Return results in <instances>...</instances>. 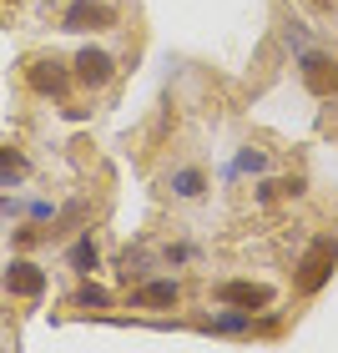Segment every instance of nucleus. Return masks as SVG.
<instances>
[{
    "instance_id": "f257e3e1",
    "label": "nucleus",
    "mask_w": 338,
    "mask_h": 353,
    "mask_svg": "<svg viewBox=\"0 0 338 353\" xmlns=\"http://www.w3.org/2000/svg\"><path fill=\"white\" fill-rule=\"evenodd\" d=\"M333 268H338V243L328 232H318L313 243H308V252H303V263H298V293H318L328 278H333Z\"/></svg>"
},
{
    "instance_id": "f03ea898",
    "label": "nucleus",
    "mask_w": 338,
    "mask_h": 353,
    "mask_svg": "<svg viewBox=\"0 0 338 353\" xmlns=\"http://www.w3.org/2000/svg\"><path fill=\"white\" fill-rule=\"evenodd\" d=\"M298 76H303V86H308L313 96H338V61H333V56H324V51H303Z\"/></svg>"
},
{
    "instance_id": "7ed1b4c3",
    "label": "nucleus",
    "mask_w": 338,
    "mask_h": 353,
    "mask_svg": "<svg viewBox=\"0 0 338 353\" xmlns=\"http://www.w3.org/2000/svg\"><path fill=\"white\" fill-rule=\"evenodd\" d=\"M26 81L36 86L41 96H61L71 76H66V66H61L56 56H41V61H30V66H26Z\"/></svg>"
},
{
    "instance_id": "20e7f679",
    "label": "nucleus",
    "mask_w": 338,
    "mask_h": 353,
    "mask_svg": "<svg viewBox=\"0 0 338 353\" xmlns=\"http://www.w3.org/2000/svg\"><path fill=\"white\" fill-rule=\"evenodd\" d=\"M111 21H117V15H111L101 0H71V6H66V21H61V26H66V30H106Z\"/></svg>"
},
{
    "instance_id": "39448f33",
    "label": "nucleus",
    "mask_w": 338,
    "mask_h": 353,
    "mask_svg": "<svg viewBox=\"0 0 338 353\" xmlns=\"http://www.w3.org/2000/svg\"><path fill=\"white\" fill-rule=\"evenodd\" d=\"M111 71H117V61H111L106 51H96V46H86V51L76 56V81L81 86H106Z\"/></svg>"
},
{
    "instance_id": "423d86ee",
    "label": "nucleus",
    "mask_w": 338,
    "mask_h": 353,
    "mask_svg": "<svg viewBox=\"0 0 338 353\" xmlns=\"http://www.w3.org/2000/svg\"><path fill=\"white\" fill-rule=\"evenodd\" d=\"M6 293H15V298H41L46 293V272L36 263H10L6 268Z\"/></svg>"
},
{
    "instance_id": "0eeeda50",
    "label": "nucleus",
    "mask_w": 338,
    "mask_h": 353,
    "mask_svg": "<svg viewBox=\"0 0 338 353\" xmlns=\"http://www.w3.org/2000/svg\"><path fill=\"white\" fill-rule=\"evenodd\" d=\"M217 303H237V308H268L272 303V288H263V283H222L217 288Z\"/></svg>"
},
{
    "instance_id": "6e6552de",
    "label": "nucleus",
    "mask_w": 338,
    "mask_h": 353,
    "mask_svg": "<svg viewBox=\"0 0 338 353\" xmlns=\"http://www.w3.org/2000/svg\"><path fill=\"white\" fill-rule=\"evenodd\" d=\"M177 298H182V288H177L172 278H162V283L137 288V293H132V308H172Z\"/></svg>"
},
{
    "instance_id": "1a4fd4ad",
    "label": "nucleus",
    "mask_w": 338,
    "mask_h": 353,
    "mask_svg": "<svg viewBox=\"0 0 338 353\" xmlns=\"http://www.w3.org/2000/svg\"><path fill=\"white\" fill-rule=\"evenodd\" d=\"M96 263H101V252H96V243H91V237H81V243L71 248V268H76V272H91Z\"/></svg>"
},
{
    "instance_id": "9d476101",
    "label": "nucleus",
    "mask_w": 338,
    "mask_h": 353,
    "mask_svg": "<svg viewBox=\"0 0 338 353\" xmlns=\"http://www.w3.org/2000/svg\"><path fill=\"white\" fill-rule=\"evenodd\" d=\"M298 192H303L298 176H288V182H263V187H257V202H272V197H298Z\"/></svg>"
},
{
    "instance_id": "9b49d317",
    "label": "nucleus",
    "mask_w": 338,
    "mask_h": 353,
    "mask_svg": "<svg viewBox=\"0 0 338 353\" xmlns=\"http://www.w3.org/2000/svg\"><path fill=\"white\" fill-rule=\"evenodd\" d=\"M172 192H177V197H202V172H177L172 176Z\"/></svg>"
},
{
    "instance_id": "f8f14e48",
    "label": "nucleus",
    "mask_w": 338,
    "mask_h": 353,
    "mask_svg": "<svg viewBox=\"0 0 338 353\" xmlns=\"http://www.w3.org/2000/svg\"><path fill=\"white\" fill-rule=\"evenodd\" d=\"M21 176H26V162L15 152H0V187H15Z\"/></svg>"
},
{
    "instance_id": "ddd939ff",
    "label": "nucleus",
    "mask_w": 338,
    "mask_h": 353,
    "mask_svg": "<svg viewBox=\"0 0 338 353\" xmlns=\"http://www.w3.org/2000/svg\"><path fill=\"white\" fill-rule=\"evenodd\" d=\"M212 328H222V333H243V328H252V313H248V308L222 313V318H212Z\"/></svg>"
},
{
    "instance_id": "4468645a",
    "label": "nucleus",
    "mask_w": 338,
    "mask_h": 353,
    "mask_svg": "<svg viewBox=\"0 0 338 353\" xmlns=\"http://www.w3.org/2000/svg\"><path fill=\"white\" fill-rule=\"evenodd\" d=\"M106 303H111V293H106V288H96V283H86L81 293H76V308H106Z\"/></svg>"
},
{
    "instance_id": "2eb2a0df",
    "label": "nucleus",
    "mask_w": 338,
    "mask_h": 353,
    "mask_svg": "<svg viewBox=\"0 0 338 353\" xmlns=\"http://www.w3.org/2000/svg\"><path fill=\"white\" fill-rule=\"evenodd\" d=\"M232 172H263V152H252V147H248L243 157H237V167H232Z\"/></svg>"
},
{
    "instance_id": "dca6fc26",
    "label": "nucleus",
    "mask_w": 338,
    "mask_h": 353,
    "mask_svg": "<svg viewBox=\"0 0 338 353\" xmlns=\"http://www.w3.org/2000/svg\"><path fill=\"white\" fill-rule=\"evenodd\" d=\"M30 217L46 222V217H56V207H51V202H36V207H30Z\"/></svg>"
}]
</instances>
